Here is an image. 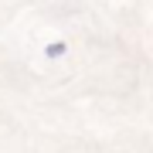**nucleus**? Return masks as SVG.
<instances>
[{
    "mask_svg": "<svg viewBox=\"0 0 153 153\" xmlns=\"http://www.w3.org/2000/svg\"><path fill=\"white\" fill-rule=\"evenodd\" d=\"M65 44H61V41H55V44H48V48H44V55H48V58H61V55H65Z\"/></svg>",
    "mask_w": 153,
    "mask_h": 153,
    "instance_id": "1",
    "label": "nucleus"
}]
</instances>
